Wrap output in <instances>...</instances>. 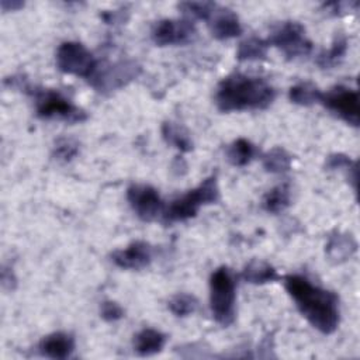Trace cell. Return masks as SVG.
<instances>
[{"instance_id": "obj_8", "label": "cell", "mask_w": 360, "mask_h": 360, "mask_svg": "<svg viewBox=\"0 0 360 360\" xmlns=\"http://www.w3.org/2000/svg\"><path fill=\"white\" fill-rule=\"evenodd\" d=\"M56 65L63 73L89 79L96 69L97 60L83 44L66 41L56 51Z\"/></svg>"}, {"instance_id": "obj_17", "label": "cell", "mask_w": 360, "mask_h": 360, "mask_svg": "<svg viewBox=\"0 0 360 360\" xmlns=\"http://www.w3.org/2000/svg\"><path fill=\"white\" fill-rule=\"evenodd\" d=\"M165 343L166 335L152 328L142 329L135 335L134 339V347L141 356H152L159 353L163 349Z\"/></svg>"}, {"instance_id": "obj_1", "label": "cell", "mask_w": 360, "mask_h": 360, "mask_svg": "<svg viewBox=\"0 0 360 360\" xmlns=\"http://www.w3.org/2000/svg\"><path fill=\"white\" fill-rule=\"evenodd\" d=\"M284 287L302 316L319 332L333 333L339 325V300L335 292L314 285L307 277L288 274Z\"/></svg>"}, {"instance_id": "obj_7", "label": "cell", "mask_w": 360, "mask_h": 360, "mask_svg": "<svg viewBox=\"0 0 360 360\" xmlns=\"http://www.w3.org/2000/svg\"><path fill=\"white\" fill-rule=\"evenodd\" d=\"M269 45L278 48L287 58L307 56L312 51V42L305 34L304 25L297 21H284L269 37Z\"/></svg>"}, {"instance_id": "obj_30", "label": "cell", "mask_w": 360, "mask_h": 360, "mask_svg": "<svg viewBox=\"0 0 360 360\" xmlns=\"http://www.w3.org/2000/svg\"><path fill=\"white\" fill-rule=\"evenodd\" d=\"M0 6H1V8L4 10V11H14V10H18V8H21L22 6H24V3L22 1H17V0H1L0 1Z\"/></svg>"}, {"instance_id": "obj_23", "label": "cell", "mask_w": 360, "mask_h": 360, "mask_svg": "<svg viewBox=\"0 0 360 360\" xmlns=\"http://www.w3.org/2000/svg\"><path fill=\"white\" fill-rule=\"evenodd\" d=\"M269 44L266 39L257 37H249L243 39L236 51V58L239 60H259L264 59L267 55Z\"/></svg>"}, {"instance_id": "obj_5", "label": "cell", "mask_w": 360, "mask_h": 360, "mask_svg": "<svg viewBox=\"0 0 360 360\" xmlns=\"http://www.w3.org/2000/svg\"><path fill=\"white\" fill-rule=\"evenodd\" d=\"M236 283L231 270L225 266L218 267L210 277V305L214 319L229 326L235 321Z\"/></svg>"}, {"instance_id": "obj_9", "label": "cell", "mask_w": 360, "mask_h": 360, "mask_svg": "<svg viewBox=\"0 0 360 360\" xmlns=\"http://www.w3.org/2000/svg\"><path fill=\"white\" fill-rule=\"evenodd\" d=\"M328 110L335 112L345 122L357 127L360 121L359 93L353 89L336 86L326 93H322L321 101Z\"/></svg>"}, {"instance_id": "obj_14", "label": "cell", "mask_w": 360, "mask_h": 360, "mask_svg": "<svg viewBox=\"0 0 360 360\" xmlns=\"http://www.w3.org/2000/svg\"><path fill=\"white\" fill-rule=\"evenodd\" d=\"M75 350V339L66 332H53L39 342V352L49 359H68Z\"/></svg>"}, {"instance_id": "obj_18", "label": "cell", "mask_w": 360, "mask_h": 360, "mask_svg": "<svg viewBox=\"0 0 360 360\" xmlns=\"http://www.w3.org/2000/svg\"><path fill=\"white\" fill-rule=\"evenodd\" d=\"M256 153H257L256 146L245 138L235 139L226 148V159L233 166H246L253 160Z\"/></svg>"}, {"instance_id": "obj_15", "label": "cell", "mask_w": 360, "mask_h": 360, "mask_svg": "<svg viewBox=\"0 0 360 360\" xmlns=\"http://www.w3.org/2000/svg\"><path fill=\"white\" fill-rule=\"evenodd\" d=\"M356 249L357 242L350 233L336 231L329 235L325 246V253L330 262L343 263L353 256Z\"/></svg>"}, {"instance_id": "obj_13", "label": "cell", "mask_w": 360, "mask_h": 360, "mask_svg": "<svg viewBox=\"0 0 360 360\" xmlns=\"http://www.w3.org/2000/svg\"><path fill=\"white\" fill-rule=\"evenodd\" d=\"M208 21L211 34L217 39H229L242 34L239 17L229 8L218 6Z\"/></svg>"}, {"instance_id": "obj_16", "label": "cell", "mask_w": 360, "mask_h": 360, "mask_svg": "<svg viewBox=\"0 0 360 360\" xmlns=\"http://www.w3.org/2000/svg\"><path fill=\"white\" fill-rule=\"evenodd\" d=\"M240 277L250 284H266L280 278L277 270L264 260H250L242 270Z\"/></svg>"}, {"instance_id": "obj_25", "label": "cell", "mask_w": 360, "mask_h": 360, "mask_svg": "<svg viewBox=\"0 0 360 360\" xmlns=\"http://www.w3.org/2000/svg\"><path fill=\"white\" fill-rule=\"evenodd\" d=\"M197 307H198V301L195 300V297L186 292H179L169 300V309L176 316L191 315L197 309Z\"/></svg>"}, {"instance_id": "obj_21", "label": "cell", "mask_w": 360, "mask_h": 360, "mask_svg": "<svg viewBox=\"0 0 360 360\" xmlns=\"http://www.w3.org/2000/svg\"><path fill=\"white\" fill-rule=\"evenodd\" d=\"M292 156L281 146H276L263 155V167L269 173H285L291 169Z\"/></svg>"}, {"instance_id": "obj_22", "label": "cell", "mask_w": 360, "mask_h": 360, "mask_svg": "<svg viewBox=\"0 0 360 360\" xmlns=\"http://www.w3.org/2000/svg\"><path fill=\"white\" fill-rule=\"evenodd\" d=\"M347 45H349V41H347V37L345 34H336L332 45L329 49L321 52L318 55V59H316V63L323 68V69H329L332 66H335L336 63H339V60L345 56L346 51H347Z\"/></svg>"}, {"instance_id": "obj_26", "label": "cell", "mask_w": 360, "mask_h": 360, "mask_svg": "<svg viewBox=\"0 0 360 360\" xmlns=\"http://www.w3.org/2000/svg\"><path fill=\"white\" fill-rule=\"evenodd\" d=\"M218 6L212 1H183L179 8L186 14L197 20H210Z\"/></svg>"}, {"instance_id": "obj_20", "label": "cell", "mask_w": 360, "mask_h": 360, "mask_svg": "<svg viewBox=\"0 0 360 360\" xmlns=\"http://www.w3.org/2000/svg\"><path fill=\"white\" fill-rule=\"evenodd\" d=\"M291 201V191L288 184H280L267 191L263 197L262 205L267 212L280 214L283 212Z\"/></svg>"}, {"instance_id": "obj_2", "label": "cell", "mask_w": 360, "mask_h": 360, "mask_svg": "<svg viewBox=\"0 0 360 360\" xmlns=\"http://www.w3.org/2000/svg\"><path fill=\"white\" fill-rule=\"evenodd\" d=\"M276 98L274 87L262 77L245 73L226 76L217 87L215 104L222 112L263 110Z\"/></svg>"}, {"instance_id": "obj_3", "label": "cell", "mask_w": 360, "mask_h": 360, "mask_svg": "<svg viewBox=\"0 0 360 360\" xmlns=\"http://www.w3.org/2000/svg\"><path fill=\"white\" fill-rule=\"evenodd\" d=\"M15 80L18 82V86L21 89L31 90L38 117L44 120H59L69 124L82 122L87 118L86 111L75 105L62 93L51 89H39V87L32 89L28 84H22L21 79H15Z\"/></svg>"}, {"instance_id": "obj_24", "label": "cell", "mask_w": 360, "mask_h": 360, "mask_svg": "<svg viewBox=\"0 0 360 360\" xmlns=\"http://www.w3.org/2000/svg\"><path fill=\"white\" fill-rule=\"evenodd\" d=\"M288 97L294 104L312 105L321 101L322 91L311 82H301L290 89Z\"/></svg>"}, {"instance_id": "obj_12", "label": "cell", "mask_w": 360, "mask_h": 360, "mask_svg": "<svg viewBox=\"0 0 360 360\" xmlns=\"http://www.w3.org/2000/svg\"><path fill=\"white\" fill-rule=\"evenodd\" d=\"M112 262L127 270H141L152 262V246L143 240H135L127 248L111 255Z\"/></svg>"}, {"instance_id": "obj_10", "label": "cell", "mask_w": 360, "mask_h": 360, "mask_svg": "<svg viewBox=\"0 0 360 360\" xmlns=\"http://www.w3.org/2000/svg\"><path fill=\"white\" fill-rule=\"evenodd\" d=\"M195 35L197 30L187 18H165L158 21L152 30V39L159 46L188 44L195 38Z\"/></svg>"}, {"instance_id": "obj_29", "label": "cell", "mask_w": 360, "mask_h": 360, "mask_svg": "<svg viewBox=\"0 0 360 360\" xmlns=\"http://www.w3.org/2000/svg\"><path fill=\"white\" fill-rule=\"evenodd\" d=\"M100 315L104 321L114 322L124 316V309L115 301H104L100 305Z\"/></svg>"}, {"instance_id": "obj_19", "label": "cell", "mask_w": 360, "mask_h": 360, "mask_svg": "<svg viewBox=\"0 0 360 360\" xmlns=\"http://www.w3.org/2000/svg\"><path fill=\"white\" fill-rule=\"evenodd\" d=\"M162 136L169 145L177 148L180 152H190L193 149V142L188 132L173 121H166L162 124Z\"/></svg>"}, {"instance_id": "obj_4", "label": "cell", "mask_w": 360, "mask_h": 360, "mask_svg": "<svg viewBox=\"0 0 360 360\" xmlns=\"http://www.w3.org/2000/svg\"><path fill=\"white\" fill-rule=\"evenodd\" d=\"M219 200V188L215 176L207 177L198 187L174 198L163 211L166 222L186 221L197 215L202 205L214 204Z\"/></svg>"}, {"instance_id": "obj_11", "label": "cell", "mask_w": 360, "mask_h": 360, "mask_svg": "<svg viewBox=\"0 0 360 360\" xmlns=\"http://www.w3.org/2000/svg\"><path fill=\"white\" fill-rule=\"evenodd\" d=\"M127 200L142 221H153L163 210V202L158 190L149 184L129 186L127 190Z\"/></svg>"}, {"instance_id": "obj_28", "label": "cell", "mask_w": 360, "mask_h": 360, "mask_svg": "<svg viewBox=\"0 0 360 360\" xmlns=\"http://www.w3.org/2000/svg\"><path fill=\"white\" fill-rule=\"evenodd\" d=\"M79 153V143L70 138H59L53 146V156L60 162H70Z\"/></svg>"}, {"instance_id": "obj_27", "label": "cell", "mask_w": 360, "mask_h": 360, "mask_svg": "<svg viewBox=\"0 0 360 360\" xmlns=\"http://www.w3.org/2000/svg\"><path fill=\"white\" fill-rule=\"evenodd\" d=\"M328 170H345L347 173V176L350 177V180H353L352 174H357V163L354 160H352L349 156L343 155V153H333L330 156H328L326 163H325ZM356 180H353V187L356 188Z\"/></svg>"}, {"instance_id": "obj_6", "label": "cell", "mask_w": 360, "mask_h": 360, "mask_svg": "<svg viewBox=\"0 0 360 360\" xmlns=\"http://www.w3.org/2000/svg\"><path fill=\"white\" fill-rule=\"evenodd\" d=\"M141 73V66L134 60H118L114 63L97 62L89 77V83L100 93H111L127 86Z\"/></svg>"}]
</instances>
